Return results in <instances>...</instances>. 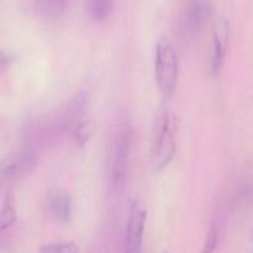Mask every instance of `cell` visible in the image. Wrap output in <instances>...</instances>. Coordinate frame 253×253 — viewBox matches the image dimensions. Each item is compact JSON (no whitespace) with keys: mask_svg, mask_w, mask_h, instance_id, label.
Masks as SVG:
<instances>
[{"mask_svg":"<svg viewBox=\"0 0 253 253\" xmlns=\"http://www.w3.org/2000/svg\"><path fill=\"white\" fill-rule=\"evenodd\" d=\"M174 115L167 109H161L155 118L151 147V162L155 169L160 170L172 162L175 155Z\"/></svg>","mask_w":253,"mask_h":253,"instance_id":"6da1fadb","label":"cell"},{"mask_svg":"<svg viewBox=\"0 0 253 253\" xmlns=\"http://www.w3.org/2000/svg\"><path fill=\"white\" fill-rule=\"evenodd\" d=\"M155 76L163 98H172L178 79V57L173 44L165 37L158 40L156 44Z\"/></svg>","mask_w":253,"mask_h":253,"instance_id":"7a4b0ae2","label":"cell"},{"mask_svg":"<svg viewBox=\"0 0 253 253\" xmlns=\"http://www.w3.org/2000/svg\"><path fill=\"white\" fill-rule=\"evenodd\" d=\"M131 143H132L131 127L128 125H121L116 131L115 138H114L110 162V183L115 189H120L125 184L131 153Z\"/></svg>","mask_w":253,"mask_h":253,"instance_id":"3957f363","label":"cell"},{"mask_svg":"<svg viewBox=\"0 0 253 253\" xmlns=\"http://www.w3.org/2000/svg\"><path fill=\"white\" fill-rule=\"evenodd\" d=\"M146 225V209L138 200L131 204L124 239V253H141Z\"/></svg>","mask_w":253,"mask_h":253,"instance_id":"277c9868","label":"cell"},{"mask_svg":"<svg viewBox=\"0 0 253 253\" xmlns=\"http://www.w3.org/2000/svg\"><path fill=\"white\" fill-rule=\"evenodd\" d=\"M88 103V93L78 91L74 94L62 110L58 119V128L61 131H73V128L82 121L84 109Z\"/></svg>","mask_w":253,"mask_h":253,"instance_id":"5b68a950","label":"cell"},{"mask_svg":"<svg viewBox=\"0 0 253 253\" xmlns=\"http://www.w3.org/2000/svg\"><path fill=\"white\" fill-rule=\"evenodd\" d=\"M230 36L229 20L221 17L215 25L212 32V49H211V71L216 74L221 69L226 54L227 42Z\"/></svg>","mask_w":253,"mask_h":253,"instance_id":"8992f818","label":"cell"},{"mask_svg":"<svg viewBox=\"0 0 253 253\" xmlns=\"http://www.w3.org/2000/svg\"><path fill=\"white\" fill-rule=\"evenodd\" d=\"M47 209L57 222L66 224L71 220L73 212V202L71 195L63 189H51L47 195Z\"/></svg>","mask_w":253,"mask_h":253,"instance_id":"52a82bcc","label":"cell"},{"mask_svg":"<svg viewBox=\"0 0 253 253\" xmlns=\"http://www.w3.org/2000/svg\"><path fill=\"white\" fill-rule=\"evenodd\" d=\"M211 4L209 0H188L184 9V19L188 26L199 30L211 16Z\"/></svg>","mask_w":253,"mask_h":253,"instance_id":"ba28073f","label":"cell"},{"mask_svg":"<svg viewBox=\"0 0 253 253\" xmlns=\"http://www.w3.org/2000/svg\"><path fill=\"white\" fill-rule=\"evenodd\" d=\"M86 12L93 21H105L113 14L115 1L114 0H86Z\"/></svg>","mask_w":253,"mask_h":253,"instance_id":"9c48e42d","label":"cell"},{"mask_svg":"<svg viewBox=\"0 0 253 253\" xmlns=\"http://www.w3.org/2000/svg\"><path fill=\"white\" fill-rule=\"evenodd\" d=\"M15 220H16V210H15L14 193H12V190H10L5 198L1 212H0V229H1V231L11 226Z\"/></svg>","mask_w":253,"mask_h":253,"instance_id":"30bf717a","label":"cell"},{"mask_svg":"<svg viewBox=\"0 0 253 253\" xmlns=\"http://www.w3.org/2000/svg\"><path fill=\"white\" fill-rule=\"evenodd\" d=\"M94 131H95V124H94V121L91 119H84V120H82L73 128L72 133H73V137L77 141V143L81 146H84L90 140Z\"/></svg>","mask_w":253,"mask_h":253,"instance_id":"8fae6325","label":"cell"},{"mask_svg":"<svg viewBox=\"0 0 253 253\" xmlns=\"http://www.w3.org/2000/svg\"><path fill=\"white\" fill-rule=\"evenodd\" d=\"M69 0H40V10L48 17H58L64 14Z\"/></svg>","mask_w":253,"mask_h":253,"instance_id":"7c38bea8","label":"cell"},{"mask_svg":"<svg viewBox=\"0 0 253 253\" xmlns=\"http://www.w3.org/2000/svg\"><path fill=\"white\" fill-rule=\"evenodd\" d=\"M39 253H79V247L72 241L48 242L39 247Z\"/></svg>","mask_w":253,"mask_h":253,"instance_id":"4fadbf2b","label":"cell"},{"mask_svg":"<svg viewBox=\"0 0 253 253\" xmlns=\"http://www.w3.org/2000/svg\"><path fill=\"white\" fill-rule=\"evenodd\" d=\"M217 245V230L215 227H211L210 231L208 232L207 240H205L204 247H203L202 253H214L215 247Z\"/></svg>","mask_w":253,"mask_h":253,"instance_id":"5bb4252c","label":"cell"}]
</instances>
